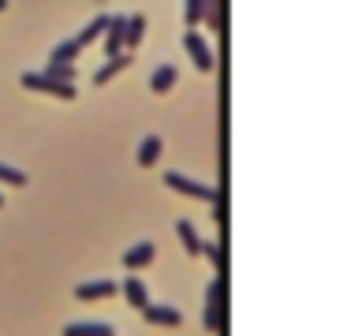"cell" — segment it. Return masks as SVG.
<instances>
[{
	"label": "cell",
	"mask_w": 362,
	"mask_h": 336,
	"mask_svg": "<svg viewBox=\"0 0 362 336\" xmlns=\"http://www.w3.org/2000/svg\"><path fill=\"white\" fill-rule=\"evenodd\" d=\"M161 150H164V142H161V135H146V138H142V146H138V164H142V168L157 164V157H161Z\"/></svg>",
	"instance_id": "cell-12"
},
{
	"label": "cell",
	"mask_w": 362,
	"mask_h": 336,
	"mask_svg": "<svg viewBox=\"0 0 362 336\" xmlns=\"http://www.w3.org/2000/svg\"><path fill=\"white\" fill-rule=\"evenodd\" d=\"M0 184H11V187H27V172H19V168H11L0 161Z\"/></svg>",
	"instance_id": "cell-20"
},
{
	"label": "cell",
	"mask_w": 362,
	"mask_h": 336,
	"mask_svg": "<svg viewBox=\"0 0 362 336\" xmlns=\"http://www.w3.org/2000/svg\"><path fill=\"white\" fill-rule=\"evenodd\" d=\"M164 184L172 191H179V195H187V198H202V202H217V198H221L210 184H195V179H187L179 172H164Z\"/></svg>",
	"instance_id": "cell-3"
},
{
	"label": "cell",
	"mask_w": 362,
	"mask_h": 336,
	"mask_svg": "<svg viewBox=\"0 0 362 336\" xmlns=\"http://www.w3.org/2000/svg\"><path fill=\"white\" fill-rule=\"evenodd\" d=\"M123 295H127V303H131L135 310H142V306L150 303V292H146V284H142V280H138L135 273L123 280Z\"/></svg>",
	"instance_id": "cell-14"
},
{
	"label": "cell",
	"mask_w": 362,
	"mask_h": 336,
	"mask_svg": "<svg viewBox=\"0 0 362 336\" xmlns=\"http://www.w3.org/2000/svg\"><path fill=\"white\" fill-rule=\"evenodd\" d=\"M42 75H49V79H56V83H71V79H75V64H56V60H49Z\"/></svg>",
	"instance_id": "cell-18"
},
{
	"label": "cell",
	"mask_w": 362,
	"mask_h": 336,
	"mask_svg": "<svg viewBox=\"0 0 362 336\" xmlns=\"http://www.w3.org/2000/svg\"><path fill=\"white\" fill-rule=\"evenodd\" d=\"M105 27H109V16H94V19H90L86 27L79 30V34H75V45H79V49H86V45H94L97 37L105 34Z\"/></svg>",
	"instance_id": "cell-10"
},
{
	"label": "cell",
	"mask_w": 362,
	"mask_h": 336,
	"mask_svg": "<svg viewBox=\"0 0 362 336\" xmlns=\"http://www.w3.org/2000/svg\"><path fill=\"white\" fill-rule=\"evenodd\" d=\"M105 336H112V332H105Z\"/></svg>",
	"instance_id": "cell-25"
},
{
	"label": "cell",
	"mask_w": 362,
	"mask_h": 336,
	"mask_svg": "<svg viewBox=\"0 0 362 336\" xmlns=\"http://www.w3.org/2000/svg\"><path fill=\"white\" fill-rule=\"evenodd\" d=\"M19 83H23V90H34V94H49V97H60V101L79 97L75 83H56V79H49V75H42V71H23V75H19Z\"/></svg>",
	"instance_id": "cell-1"
},
{
	"label": "cell",
	"mask_w": 362,
	"mask_h": 336,
	"mask_svg": "<svg viewBox=\"0 0 362 336\" xmlns=\"http://www.w3.org/2000/svg\"><path fill=\"white\" fill-rule=\"evenodd\" d=\"M183 49H187V56H191V64L202 71V75H210L213 71V53H210V42H205L202 34H195V30H187L183 34Z\"/></svg>",
	"instance_id": "cell-2"
},
{
	"label": "cell",
	"mask_w": 362,
	"mask_h": 336,
	"mask_svg": "<svg viewBox=\"0 0 362 336\" xmlns=\"http://www.w3.org/2000/svg\"><path fill=\"white\" fill-rule=\"evenodd\" d=\"M79 53H83V49L75 45V37H68V42H60V45L53 49V56H49V60H56V64H75V60H79Z\"/></svg>",
	"instance_id": "cell-17"
},
{
	"label": "cell",
	"mask_w": 362,
	"mask_h": 336,
	"mask_svg": "<svg viewBox=\"0 0 362 336\" xmlns=\"http://www.w3.org/2000/svg\"><path fill=\"white\" fill-rule=\"evenodd\" d=\"M112 332L109 325H97V321H75V325H64V336H105Z\"/></svg>",
	"instance_id": "cell-16"
},
{
	"label": "cell",
	"mask_w": 362,
	"mask_h": 336,
	"mask_svg": "<svg viewBox=\"0 0 362 336\" xmlns=\"http://www.w3.org/2000/svg\"><path fill=\"white\" fill-rule=\"evenodd\" d=\"M4 8H8V0H0V11H4Z\"/></svg>",
	"instance_id": "cell-23"
},
{
	"label": "cell",
	"mask_w": 362,
	"mask_h": 336,
	"mask_svg": "<svg viewBox=\"0 0 362 336\" xmlns=\"http://www.w3.org/2000/svg\"><path fill=\"white\" fill-rule=\"evenodd\" d=\"M109 295H116V284L105 277V280H86L75 288V299L79 303H97V299H109Z\"/></svg>",
	"instance_id": "cell-5"
},
{
	"label": "cell",
	"mask_w": 362,
	"mask_h": 336,
	"mask_svg": "<svg viewBox=\"0 0 362 336\" xmlns=\"http://www.w3.org/2000/svg\"><path fill=\"white\" fill-rule=\"evenodd\" d=\"M205 16V8H202V0H183V23H187V30H195L198 23Z\"/></svg>",
	"instance_id": "cell-19"
},
{
	"label": "cell",
	"mask_w": 362,
	"mask_h": 336,
	"mask_svg": "<svg viewBox=\"0 0 362 336\" xmlns=\"http://www.w3.org/2000/svg\"><path fill=\"white\" fill-rule=\"evenodd\" d=\"M221 299H224V280L217 277L213 284H210V292H205V329L210 332H221Z\"/></svg>",
	"instance_id": "cell-4"
},
{
	"label": "cell",
	"mask_w": 362,
	"mask_h": 336,
	"mask_svg": "<svg viewBox=\"0 0 362 336\" xmlns=\"http://www.w3.org/2000/svg\"><path fill=\"white\" fill-rule=\"evenodd\" d=\"M202 254H210V262L217 273H224V254H221V243H202Z\"/></svg>",
	"instance_id": "cell-22"
},
{
	"label": "cell",
	"mask_w": 362,
	"mask_h": 336,
	"mask_svg": "<svg viewBox=\"0 0 362 336\" xmlns=\"http://www.w3.org/2000/svg\"><path fill=\"white\" fill-rule=\"evenodd\" d=\"M176 64H161V68L157 71H153V79H150V90H153V94H168V90H172L176 86Z\"/></svg>",
	"instance_id": "cell-13"
},
{
	"label": "cell",
	"mask_w": 362,
	"mask_h": 336,
	"mask_svg": "<svg viewBox=\"0 0 362 336\" xmlns=\"http://www.w3.org/2000/svg\"><path fill=\"white\" fill-rule=\"evenodd\" d=\"M127 64H131V56L127 53H120V56H109V64H101L97 68V75H94V86H105L109 79H116V75H120Z\"/></svg>",
	"instance_id": "cell-11"
},
{
	"label": "cell",
	"mask_w": 362,
	"mask_h": 336,
	"mask_svg": "<svg viewBox=\"0 0 362 336\" xmlns=\"http://www.w3.org/2000/svg\"><path fill=\"white\" fill-rule=\"evenodd\" d=\"M0 205H4V195H0Z\"/></svg>",
	"instance_id": "cell-24"
},
{
	"label": "cell",
	"mask_w": 362,
	"mask_h": 336,
	"mask_svg": "<svg viewBox=\"0 0 362 336\" xmlns=\"http://www.w3.org/2000/svg\"><path fill=\"white\" fill-rule=\"evenodd\" d=\"M176 232H179V243H183V251H187L191 258H198V254H202V239H198L195 224H191V221H176Z\"/></svg>",
	"instance_id": "cell-15"
},
{
	"label": "cell",
	"mask_w": 362,
	"mask_h": 336,
	"mask_svg": "<svg viewBox=\"0 0 362 336\" xmlns=\"http://www.w3.org/2000/svg\"><path fill=\"white\" fill-rule=\"evenodd\" d=\"M153 254H157V247H153L150 239H142V243H135V247H127L123 265L135 273V269H142V265H150V262H153Z\"/></svg>",
	"instance_id": "cell-8"
},
{
	"label": "cell",
	"mask_w": 362,
	"mask_h": 336,
	"mask_svg": "<svg viewBox=\"0 0 362 336\" xmlns=\"http://www.w3.org/2000/svg\"><path fill=\"white\" fill-rule=\"evenodd\" d=\"M142 314H146L150 325H179V310L168 306V303H146Z\"/></svg>",
	"instance_id": "cell-7"
},
{
	"label": "cell",
	"mask_w": 362,
	"mask_h": 336,
	"mask_svg": "<svg viewBox=\"0 0 362 336\" xmlns=\"http://www.w3.org/2000/svg\"><path fill=\"white\" fill-rule=\"evenodd\" d=\"M142 37H146V16H138V11H135V16L123 23V49H127V53H135V49L142 45Z\"/></svg>",
	"instance_id": "cell-9"
},
{
	"label": "cell",
	"mask_w": 362,
	"mask_h": 336,
	"mask_svg": "<svg viewBox=\"0 0 362 336\" xmlns=\"http://www.w3.org/2000/svg\"><path fill=\"white\" fill-rule=\"evenodd\" d=\"M123 16H109V27H105V56H120L123 53Z\"/></svg>",
	"instance_id": "cell-6"
},
{
	"label": "cell",
	"mask_w": 362,
	"mask_h": 336,
	"mask_svg": "<svg viewBox=\"0 0 362 336\" xmlns=\"http://www.w3.org/2000/svg\"><path fill=\"white\" fill-rule=\"evenodd\" d=\"M202 8H205V16H202V23L210 30H221V8H217V0H202Z\"/></svg>",
	"instance_id": "cell-21"
}]
</instances>
